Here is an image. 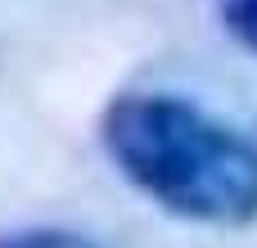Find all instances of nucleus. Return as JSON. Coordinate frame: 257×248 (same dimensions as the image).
<instances>
[{"label":"nucleus","mask_w":257,"mask_h":248,"mask_svg":"<svg viewBox=\"0 0 257 248\" xmlns=\"http://www.w3.org/2000/svg\"><path fill=\"white\" fill-rule=\"evenodd\" d=\"M113 167L163 212L194 226L257 221V145L172 90H126L99 117Z\"/></svg>","instance_id":"1"},{"label":"nucleus","mask_w":257,"mask_h":248,"mask_svg":"<svg viewBox=\"0 0 257 248\" xmlns=\"http://www.w3.org/2000/svg\"><path fill=\"white\" fill-rule=\"evenodd\" d=\"M0 248H99V244L68 226H23V230H5Z\"/></svg>","instance_id":"2"},{"label":"nucleus","mask_w":257,"mask_h":248,"mask_svg":"<svg viewBox=\"0 0 257 248\" xmlns=\"http://www.w3.org/2000/svg\"><path fill=\"white\" fill-rule=\"evenodd\" d=\"M217 14H221L226 32L257 54V0H217Z\"/></svg>","instance_id":"3"}]
</instances>
